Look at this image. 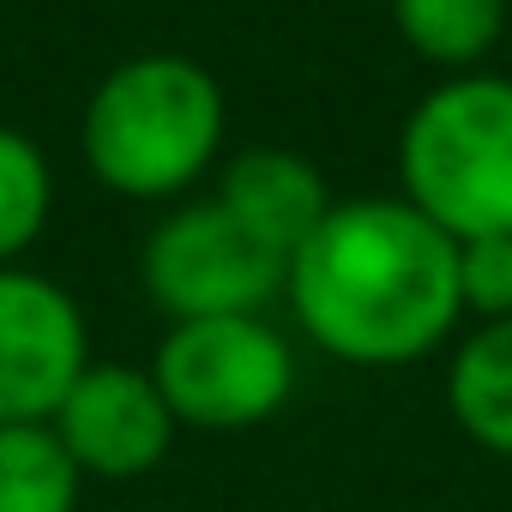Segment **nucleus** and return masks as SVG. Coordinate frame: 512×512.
Segmentation results:
<instances>
[{
	"label": "nucleus",
	"instance_id": "1",
	"mask_svg": "<svg viewBox=\"0 0 512 512\" xmlns=\"http://www.w3.org/2000/svg\"><path fill=\"white\" fill-rule=\"evenodd\" d=\"M296 326L350 368H410L464 320L458 241L404 199H338L290 253Z\"/></svg>",
	"mask_w": 512,
	"mask_h": 512
},
{
	"label": "nucleus",
	"instance_id": "2",
	"mask_svg": "<svg viewBox=\"0 0 512 512\" xmlns=\"http://www.w3.org/2000/svg\"><path fill=\"white\" fill-rule=\"evenodd\" d=\"M223 145V91L187 55H133L85 103L79 151L121 199L187 193Z\"/></svg>",
	"mask_w": 512,
	"mask_h": 512
},
{
	"label": "nucleus",
	"instance_id": "3",
	"mask_svg": "<svg viewBox=\"0 0 512 512\" xmlns=\"http://www.w3.org/2000/svg\"><path fill=\"white\" fill-rule=\"evenodd\" d=\"M404 205L452 241L512 235V79L458 73L434 85L398 133Z\"/></svg>",
	"mask_w": 512,
	"mask_h": 512
},
{
	"label": "nucleus",
	"instance_id": "4",
	"mask_svg": "<svg viewBox=\"0 0 512 512\" xmlns=\"http://www.w3.org/2000/svg\"><path fill=\"white\" fill-rule=\"evenodd\" d=\"M151 380L181 428L235 434L272 422L296 392L290 338L260 314L229 320H181L157 344Z\"/></svg>",
	"mask_w": 512,
	"mask_h": 512
},
{
	"label": "nucleus",
	"instance_id": "5",
	"mask_svg": "<svg viewBox=\"0 0 512 512\" xmlns=\"http://www.w3.org/2000/svg\"><path fill=\"white\" fill-rule=\"evenodd\" d=\"M139 278L145 296L181 326V320L266 314V302L284 296L290 260L272 253L247 223H235L217 199H193L151 229L139 253Z\"/></svg>",
	"mask_w": 512,
	"mask_h": 512
},
{
	"label": "nucleus",
	"instance_id": "6",
	"mask_svg": "<svg viewBox=\"0 0 512 512\" xmlns=\"http://www.w3.org/2000/svg\"><path fill=\"white\" fill-rule=\"evenodd\" d=\"M91 368L79 302L25 266H0V428L49 422Z\"/></svg>",
	"mask_w": 512,
	"mask_h": 512
},
{
	"label": "nucleus",
	"instance_id": "7",
	"mask_svg": "<svg viewBox=\"0 0 512 512\" xmlns=\"http://www.w3.org/2000/svg\"><path fill=\"white\" fill-rule=\"evenodd\" d=\"M49 428L67 446V458L79 464V476L127 482V476H145L169 458L181 422L169 416L151 368L91 362L73 380V392L61 398V410L49 416Z\"/></svg>",
	"mask_w": 512,
	"mask_h": 512
},
{
	"label": "nucleus",
	"instance_id": "8",
	"mask_svg": "<svg viewBox=\"0 0 512 512\" xmlns=\"http://www.w3.org/2000/svg\"><path fill=\"white\" fill-rule=\"evenodd\" d=\"M211 199H217L235 223H247L272 253H284V260L326 223V211L338 205L332 187H326V175H320L308 157L278 151V145H253V151L229 157Z\"/></svg>",
	"mask_w": 512,
	"mask_h": 512
},
{
	"label": "nucleus",
	"instance_id": "9",
	"mask_svg": "<svg viewBox=\"0 0 512 512\" xmlns=\"http://www.w3.org/2000/svg\"><path fill=\"white\" fill-rule=\"evenodd\" d=\"M452 422L494 458H512V320L476 326L446 368Z\"/></svg>",
	"mask_w": 512,
	"mask_h": 512
},
{
	"label": "nucleus",
	"instance_id": "10",
	"mask_svg": "<svg viewBox=\"0 0 512 512\" xmlns=\"http://www.w3.org/2000/svg\"><path fill=\"white\" fill-rule=\"evenodd\" d=\"M386 7L410 55H422L428 67H452V73H470L512 31L506 0H386Z\"/></svg>",
	"mask_w": 512,
	"mask_h": 512
},
{
	"label": "nucleus",
	"instance_id": "11",
	"mask_svg": "<svg viewBox=\"0 0 512 512\" xmlns=\"http://www.w3.org/2000/svg\"><path fill=\"white\" fill-rule=\"evenodd\" d=\"M79 464L49 422L0 428V512H79Z\"/></svg>",
	"mask_w": 512,
	"mask_h": 512
},
{
	"label": "nucleus",
	"instance_id": "12",
	"mask_svg": "<svg viewBox=\"0 0 512 512\" xmlns=\"http://www.w3.org/2000/svg\"><path fill=\"white\" fill-rule=\"evenodd\" d=\"M55 211V175L31 133L0 127V266H19L49 229Z\"/></svg>",
	"mask_w": 512,
	"mask_h": 512
},
{
	"label": "nucleus",
	"instance_id": "13",
	"mask_svg": "<svg viewBox=\"0 0 512 512\" xmlns=\"http://www.w3.org/2000/svg\"><path fill=\"white\" fill-rule=\"evenodd\" d=\"M458 302L482 326L512 320V235L458 241Z\"/></svg>",
	"mask_w": 512,
	"mask_h": 512
},
{
	"label": "nucleus",
	"instance_id": "14",
	"mask_svg": "<svg viewBox=\"0 0 512 512\" xmlns=\"http://www.w3.org/2000/svg\"><path fill=\"white\" fill-rule=\"evenodd\" d=\"M506 49H512V31H506ZM506 79H512V73H506Z\"/></svg>",
	"mask_w": 512,
	"mask_h": 512
}]
</instances>
